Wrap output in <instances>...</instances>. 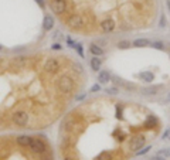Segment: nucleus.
<instances>
[{
	"instance_id": "obj_5",
	"label": "nucleus",
	"mask_w": 170,
	"mask_h": 160,
	"mask_svg": "<svg viewBox=\"0 0 170 160\" xmlns=\"http://www.w3.org/2000/svg\"><path fill=\"white\" fill-rule=\"evenodd\" d=\"M85 23H87V21H85L84 16L79 14V13L71 14L70 17L67 19V24H68V27L72 29V30H81V29H84Z\"/></svg>"
},
{
	"instance_id": "obj_16",
	"label": "nucleus",
	"mask_w": 170,
	"mask_h": 160,
	"mask_svg": "<svg viewBox=\"0 0 170 160\" xmlns=\"http://www.w3.org/2000/svg\"><path fill=\"white\" fill-rule=\"evenodd\" d=\"M112 159H114V156H112L111 153H108V152H102V153H99V154L95 157V160H112Z\"/></svg>"
},
{
	"instance_id": "obj_6",
	"label": "nucleus",
	"mask_w": 170,
	"mask_h": 160,
	"mask_svg": "<svg viewBox=\"0 0 170 160\" xmlns=\"http://www.w3.org/2000/svg\"><path fill=\"white\" fill-rule=\"evenodd\" d=\"M50 7L54 14L63 16L68 10V0H50Z\"/></svg>"
},
{
	"instance_id": "obj_14",
	"label": "nucleus",
	"mask_w": 170,
	"mask_h": 160,
	"mask_svg": "<svg viewBox=\"0 0 170 160\" xmlns=\"http://www.w3.org/2000/svg\"><path fill=\"white\" fill-rule=\"evenodd\" d=\"M162 86H152V88H146V90L141 91L142 95H146V97H150V95H155V93H157V90H160Z\"/></svg>"
},
{
	"instance_id": "obj_28",
	"label": "nucleus",
	"mask_w": 170,
	"mask_h": 160,
	"mask_svg": "<svg viewBox=\"0 0 170 160\" xmlns=\"http://www.w3.org/2000/svg\"><path fill=\"white\" fill-rule=\"evenodd\" d=\"M166 26V17H162V20H160V27H164Z\"/></svg>"
},
{
	"instance_id": "obj_33",
	"label": "nucleus",
	"mask_w": 170,
	"mask_h": 160,
	"mask_svg": "<svg viewBox=\"0 0 170 160\" xmlns=\"http://www.w3.org/2000/svg\"><path fill=\"white\" fill-rule=\"evenodd\" d=\"M166 102H170V93L167 95V98H166Z\"/></svg>"
},
{
	"instance_id": "obj_22",
	"label": "nucleus",
	"mask_w": 170,
	"mask_h": 160,
	"mask_svg": "<svg viewBox=\"0 0 170 160\" xmlns=\"http://www.w3.org/2000/svg\"><path fill=\"white\" fill-rule=\"evenodd\" d=\"M162 139H163V140H170V128H167V129L164 130V133H163Z\"/></svg>"
},
{
	"instance_id": "obj_32",
	"label": "nucleus",
	"mask_w": 170,
	"mask_h": 160,
	"mask_svg": "<svg viewBox=\"0 0 170 160\" xmlns=\"http://www.w3.org/2000/svg\"><path fill=\"white\" fill-rule=\"evenodd\" d=\"M37 3H40L41 6H44V3H43V0H37Z\"/></svg>"
},
{
	"instance_id": "obj_18",
	"label": "nucleus",
	"mask_w": 170,
	"mask_h": 160,
	"mask_svg": "<svg viewBox=\"0 0 170 160\" xmlns=\"http://www.w3.org/2000/svg\"><path fill=\"white\" fill-rule=\"evenodd\" d=\"M150 149H152V145L143 146V149H141V150H137V152H136V156H143V154H146Z\"/></svg>"
},
{
	"instance_id": "obj_3",
	"label": "nucleus",
	"mask_w": 170,
	"mask_h": 160,
	"mask_svg": "<svg viewBox=\"0 0 170 160\" xmlns=\"http://www.w3.org/2000/svg\"><path fill=\"white\" fill-rule=\"evenodd\" d=\"M11 122L14 123L16 126H26L29 123V112L24 109H16L11 113Z\"/></svg>"
},
{
	"instance_id": "obj_4",
	"label": "nucleus",
	"mask_w": 170,
	"mask_h": 160,
	"mask_svg": "<svg viewBox=\"0 0 170 160\" xmlns=\"http://www.w3.org/2000/svg\"><path fill=\"white\" fill-rule=\"evenodd\" d=\"M43 70L47 74H57L61 70V61L58 58H54V57H48L43 64Z\"/></svg>"
},
{
	"instance_id": "obj_13",
	"label": "nucleus",
	"mask_w": 170,
	"mask_h": 160,
	"mask_svg": "<svg viewBox=\"0 0 170 160\" xmlns=\"http://www.w3.org/2000/svg\"><path fill=\"white\" fill-rule=\"evenodd\" d=\"M101 65H102V61H101L96 55H94L92 60H91V68H92L94 71H99L101 70Z\"/></svg>"
},
{
	"instance_id": "obj_1",
	"label": "nucleus",
	"mask_w": 170,
	"mask_h": 160,
	"mask_svg": "<svg viewBox=\"0 0 170 160\" xmlns=\"http://www.w3.org/2000/svg\"><path fill=\"white\" fill-rule=\"evenodd\" d=\"M56 90L64 95H70L75 91V82L70 75H60L56 79Z\"/></svg>"
},
{
	"instance_id": "obj_8",
	"label": "nucleus",
	"mask_w": 170,
	"mask_h": 160,
	"mask_svg": "<svg viewBox=\"0 0 170 160\" xmlns=\"http://www.w3.org/2000/svg\"><path fill=\"white\" fill-rule=\"evenodd\" d=\"M99 27L104 33H112L115 30V27H116V23L112 19H104L99 23Z\"/></svg>"
},
{
	"instance_id": "obj_31",
	"label": "nucleus",
	"mask_w": 170,
	"mask_h": 160,
	"mask_svg": "<svg viewBox=\"0 0 170 160\" xmlns=\"http://www.w3.org/2000/svg\"><path fill=\"white\" fill-rule=\"evenodd\" d=\"M166 4H167V9H169V11H170V0H166Z\"/></svg>"
},
{
	"instance_id": "obj_24",
	"label": "nucleus",
	"mask_w": 170,
	"mask_h": 160,
	"mask_svg": "<svg viewBox=\"0 0 170 160\" xmlns=\"http://www.w3.org/2000/svg\"><path fill=\"white\" fill-rule=\"evenodd\" d=\"M129 45H130L129 41H121V43L118 44V47H119V48H128Z\"/></svg>"
},
{
	"instance_id": "obj_15",
	"label": "nucleus",
	"mask_w": 170,
	"mask_h": 160,
	"mask_svg": "<svg viewBox=\"0 0 170 160\" xmlns=\"http://www.w3.org/2000/svg\"><path fill=\"white\" fill-rule=\"evenodd\" d=\"M133 45L135 47H146V45H152V43L146 38H137V40L133 41Z\"/></svg>"
},
{
	"instance_id": "obj_29",
	"label": "nucleus",
	"mask_w": 170,
	"mask_h": 160,
	"mask_svg": "<svg viewBox=\"0 0 170 160\" xmlns=\"http://www.w3.org/2000/svg\"><path fill=\"white\" fill-rule=\"evenodd\" d=\"M63 160H77V159H74L72 156H68V154H67V156H64Z\"/></svg>"
},
{
	"instance_id": "obj_23",
	"label": "nucleus",
	"mask_w": 170,
	"mask_h": 160,
	"mask_svg": "<svg viewBox=\"0 0 170 160\" xmlns=\"http://www.w3.org/2000/svg\"><path fill=\"white\" fill-rule=\"evenodd\" d=\"M118 88H106V93H109V95H116V93H118Z\"/></svg>"
},
{
	"instance_id": "obj_26",
	"label": "nucleus",
	"mask_w": 170,
	"mask_h": 160,
	"mask_svg": "<svg viewBox=\"0 0 170 160\" xmlns=\"http://www.w3.org/2000/svg\"><path fill=\"white\" fill-rule=\"evenodd\" d=\"M99 84H95V85H92V88H91V92H96V91H99Z\"/></svg>"
},
{
	"instance_id": "obj_17",
	"label": "nucleus",
	"mask_w": 170,
	"mask_h": 160,
	"mask_svg": "<svg viewBox=\"0 0 170 160\" xmlns=\"http://www.w3.org/2000/svg\"><path fill=\"white\" fill-rule=\"evenodd\" d=\"M156 156L163 157V159H166V157H170V146H169V147H164V149H162V150H159Z\"/></svg>"
},
{
	"instance_id": "obj_10",
	"label": "nucleus",
	"mask_w": 170,
	"mask_h": 160,
	"mask_svg": "<svg viewBox=\"0 0 170 160\" xmlns=\"http://www.w3.org/2000/svg\"><path fill=\"white\" fill-rule=\"evenodd\" d=\"M54 27V19H52L51 16H45L44 17V23H43V29L45 31H50Z\"/></svg>"
},
{
	"instance_id": "obj_21",
	"label": "nucleus",
	"mask_w": 170,
	"mask_h": 160,
	"mask_svg": "<svg viewBox=\"0 0 170 160\" xmlns=\"http://www.w3.org/2000/svg\"><path fill=\"white\" fill-rule=\"evenodd\" d=\"M141 78L145 79V81H152V79H153V74H152V72H142Z\"/></svg>"
},
{
	"instance_id": "obj_20",
	"label": "nucleus",
	"mask_w": 170,
	"mask_h": 160,
	"mask_svg": "<svg viewBox=\"0 0 170 160\" xmlns=\"http://www.w3.org/2000/svg\"><path fill=\"white\" fill-rule=\"evenodd\" d=\"M38 157H40L38 160H52V154L48 150L45 153H43V154H38Z\"/></svg>"
},
{
	"instance_id": "obj_7",
	"label": "nucleus",
	"mask_w": 170,
	"mask_h": 160,
	"mask_svg": "<svg viewBox=\"0 0 170 160\" xmlns=\"http://www.w3.org/2000/svg\"><path fill=\"white\" fill-rule=\"evenodd\" d=\"M145 143H146V138H145V136H142V135L133 136V138L129 140V150L136 153L137 150H141L142 147H143Z\"/></svg>"
},
{
	"instance_id": "obj_9",
	"label": "nucleus",
	"mask_w": 170,
	"mask_h": 160,
	"mask_svg": "<svg viewBox=\"0 0 170 160\" xmlns=\"http://www.w3.org/2000/svg\"><path fill=\"white\" fill-rule=\"evenodd\" d=\"M31 142H33V136H30V135H20L16 138V143L21 147H30Z\"/></svg>"
},
{
	"instance_id": "obj_34",
	"label": "nucleus",
	"mask_w": 170,
	"mask_h": 160,
	"mask_svg": "<svg viewBox=\"0 0 170 160\" xmlns=\"http://www.w3.org/2000/svg\"><path fill=\"white\" fill-rule=\"evenodd\" d=\"M0 50H2V47H0Z\"/></svg>"
},
{
	"instance_id": "obj_30",
	"label": "nucleus",
	"mask_w": 170,
	"mask_h": 160,
	"mask_svg": "<svg viewBox=\"0 0 170 160\" xmlns=\"http://www.w3.org/2000/svg\"><path fill=\"white\" fill-rule=\"evenodd\" d=\"M52 48H54V50H61L63 47H61L60 44H54V45H52Z\"/></svg>"
},
{
	"instance_id": "obj_11",
	"label": "nucleus",
	"mask_w": 170,
	"mask_h": 160,
	"mask_svg": "<svg viewBox=\"0 0 170 160\" xmlns=\"http://www.w3.org/2000/svg\"><path fill=\"white\" fill-rule=\"evenodd\" d=\"M111 74L108 72V71H101L99 75H98V81H99V84H106L108 81H111Z\"/></svg>"
},
{
	"instance_id": "obj_27",
	"label": "nucleus",
	"mask_w": 170,
	"mask_h": 160,
	"mask_svg": "<svg viewBox=\"0 0 170 160\" xmlns=\"http://www.w3.org/2000/svg\"><path fill=\"white\" fill-rule=\"evenodd\" d=\"M67 43H68V45H70V47H72V48H75V43L72 40H71V38H68V40H67Z\"/></svg>"
},
{
	"instance_id": "obj_19",
	"label": "nucleus",
	"mask_w": 170,
	"mask_h": 160,
	"mask_svg": "<svg viewBox=\"0 0 170 160\" xmlns=\"http://www.w3.org/2000/svg\"><path fill=\"white\" fill-rule=\"evenodd\" d=\"M152 47L156 50H164V43H162V41H153Z\"/></svg>"
},
{
	"instance_id": "obj_25",
	"label": "nucleus",
	"mask_w": 170,
	"mask_h": 160,
	"mask_svg": "<svg viewBox=\"0 0 170 160\" xmlns=\"http://www.w3.org/2000/svg\"><path fill=\"white\" fill-rule=\"evenodd\" d=\"M75 48H77L78 54L81 57H84V48H82V44H75Z\"/></svg>"
},
{
	"instance_id": "obj_2",
	"label": "nucleus",
	"mask_w": 170,
	"mask_h": 160,
	"mask_svg": "<svg viewBox=\"0 0 170 160\" xmlns=\"http://www.w3.org/2000/svg\"><path fill=\"white\" fill-rule=\"evenodd\" d=\"M31 152L34 153V154H43V153H45L48 150V145L47 142H45L44 138H33V142H31V145H30L29 147Z\"/></svg>"
},
{
	"instance_id": "obj_12",
	"label": "nucleus",
	"mask_w": 170,
	"mask_h": 160,
	"mask_svg": "<svg viewBox=\"0 0 170 160\" xmlns=\"http://www.w3.org/2000/svg\"><path fill=\"white\" fill-rule=\"evenodd\" d=\"M89 51H91V54H92V55H96V57H99V55H102V54H104V50L101 48L98 44H95V43L89 45Z\"/></svg>"
}]
</instances>
